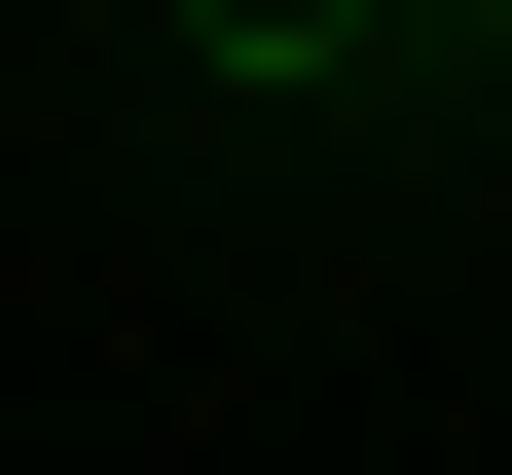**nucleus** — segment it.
I'll use <instances>...</instances> for the list:
<instances>
[{
	"label": "nucleus",
	"mask_w": 512,
	"mask_h": 475,
	"mask_svg": "<svg viewBox=\"0 0 512 475\" xmlns=\"http://www.w3.org/2000/svg\"><path fill=\"white\" fill-rule=\"evenodd\" d=\"M183 37H220V74H366L403 0H183Z\"/></svg>",
	"instance_id": "f257e3e1"
},
{
	"label": "nucleus",
	"mask_w": 512,
	"mask_h": 475,
	"mask_svg": "<svg viewBox=\"0 0 512 475\" xmlns=\"http://www.w3.org/2000/svg\"><path fill=\"white\" fill-rule=\"evenodd\" d=\"M476 37H512V0H476Z\"/></svg>",
	"instance_id": "f03ea898"
}]
</instances>
